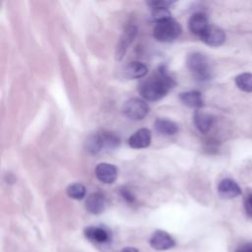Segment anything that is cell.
<instances>
[{"label": "cell", "instance_id": "cell-1", "mask_svg": "<svg viewBox=\"0 0 252 252\" xmlns=\"http://www.w3.org/2000/svg\"><path fill=\"white\" fill-rule=\"evenodd\" d=\"M174 79L161 66L158 71L139 85L140 94L147 100L155 101L162 98L174 87Z\"/></svg>", "mask_w": 252, "mask_h": 252}, {"label": "cell", "instance_id": "cell-2", "mask_svg": "<svg viewBox=\"0 0 252 252\" xmlns=\"http://www.w3.org/2000/svg\"><path fill=\"white\" fill-rule=\"evenodd\" d=\"M187 67L193 76L199 81H208L212 77V71L208 58L200 53L193 52L187 56Z\"/></svg>", "mask_w": 252, "mask_h": 252}, {"label": "cell", "instance_id": "cell-3", "mask_svg": "<svg viewBox=\"0 0 252 252\" xmlns=\"http://www.w3.org/2000/svg\"><path fill=\"white\" fill-rule=\"evenodd\" d=\"M181 27L172 18L156 23L154 28V37L160 42H171L181 34Z\"/></svg>", "mask_w": 252, "mask_h": 252}, {"label": "cell", "instance_id": "cell-4", "mask_svg": "<svg viewBox=\"0 0 252 252\" xmlns=\"http://www.w3.org/2000/svg\"><path fill=\"white\" fill-rule=\"evenodd\" d=\"M123 112L132 120H141L148 114L149 106L140 98H130L124 103Z\"/></svg>", "mask_w": 252, "mask_h": 252}, {"label": "cell", "instance_id": "cell-5", "mask_svg": "<svg viewBox=\"0 0 252 252\" xmlns=\"http://www.w3.org/2000/svg\"><path fill=\"white\" fill-rule=\"evenodd\" d=\"M200 38L207 45L217 47L221 45L224 42L225 33L220 28L210 25L207 28V30L202 33Z\"/></svg>", "mask_w": 252, "mask_h": 252}, {"label": "cell", "instance_id": "cell-6", "mask_svg": "<svg viewBox=\"0 0 252 252\" xmlns=\"http://www.w3.org/2000/svg\"><path fill=\"white\" fill-rule=\"evenodd\" d=\"M151 246L158 251L168 250L175 245V240L163 230H156L150 238Z\"/></svg>", "mask_w": 252, "mask_h": 252}, {"label": "cell", "instance_id": "cell-7", "mask_svg": "<svg viewBox=\"0 0 252 252\" xmlns=\"http://www.w3.org/2000/svg\"><path fill=\"white\" fill-rule=\"evenodd\" d=\"M95 176L96 178L106 184L113 183L117 178V168L110 163L107 162H101L98 163L95 167Z\"/></svg>", "mask_w": 252, "mask_h": 252}, {"label": "cell", "instance_id": "cell-8", "mask_svg": "<svg viewBox=\"0 0 252 252\" xmlns=\"http://www.w3.org/2000/svg\"><path fill=\"white\" fill-rule=\"evenodd\" d=\"M218 192L219 195L223 199H232L241 194V189L234 180L224 178L219 183Z\"/></svg>", "mask_w": 252, "mask_h": 252}, {"label": "cell", "instance_id": "cell-9", "mask_svg": "<svg viewBox=\"0 0 252 252\" xmlns=\"http://www.w3.org/2000/svg\"><path fill=\"white\" fill-rule=\"evenodd\" d=\"M86 238L94 243H106L110 240V231L103 226H88L84 230Z\"/></svg>", "mask_w": 252, "mask_h": 252}, {"label": "cell", "instance_id": "cell-10", "mask_svg": "<svg viewBox=\"0 0 252 252\" xmlns=\"http://www.w3.org/2000/svg\"><path fill=\"white\" fill-rule=\"evenodd\" d=\"M152 140L151 131L147 128H142L132 134L128 140V144L133 149H144L150 146Z\"/></svg>", "mask_w": 252, "mask_h": 252}, {"label": "cell", "instance_id": "cell-11", "mask_svg": "<svg viewBox=\"0 0 252 252\" xmlns=\"http://www.w3.org/2000/svg\"><path fill=\"white\" fill-rule=\"evenodd\" d=\"M106 205H107V202L104 195L98 192L92 193L91 195L88 196L86 200V209L91 214H94V215H98L102 213L105 210Z\"/></svg>", "mask_w": 252, "mask_h": 252}, {"label": "cell", "instance_id": "cell-12", "mask_svg": "<svg viewBox=\"0 0 252 252\" xmlns=\"http://www.w3.org/2000/svg\"><path fill=\"white\" fill-rule=\"evenodd\" d=\"M188 26L192 33L201 36L202 33L207 30V28L210 25H209L208 17L206 16V14L202 12H197L190 17Z\"/></svg>", "mask_w": 252, "mask_h": 252}, {"label": "cell", "instance_id": "cell-13", "mask_svg": "<svg viewBox=\"0 0 252 252\" xmlns=\"http://www.w3.org/2000/svg\"><path fill=\"white\" fill-rule=\"evenodd\" d=\"M193 119H194V124L196 128L203 134L208 133L214 123V117L211 114L207 112H203L199 109L195 111Z\"/></svg>", "mask_w": 252, "mask_h": 252}, {"label": "cell", "instance_id": "cell-14", "mask_svg": "<svg viewBox=\"0 0 252 252\" xmlns=\"http://www.w3.org/2000/svg\"><path fill=\"white\" fill-rule=\"evenodd\" d=\"M179 98L181 102L188 107L199 109L200 107L203 106L202 94L198 91H189V92L181 93L179 94Z\"/></svg>", "mask_w": 252, "mask_h": 252}, {"label": "cell", "instance_id": "cell-15", "mask_svg": "<svg viewBox=\"0 0 252 252\" xmlns=\"http://www.w3.org/2000/svg\"><path fill=\"white\" fill-rule=\"evenodd\" d=\"M148 73V68L145 64L141 62H130L124 69V75L126 78L133 80V79H140L144 78Z\"/></svg>", "mask_w": 252, "mask_h": 252}, {"label": "cell", "instance_id": "cell-16", "mask_svg": "<svg viewBox=\"0 0 252 252\" xmlns=\"http://www.w3.org/2000/svg\"><path fill=\"white\" fill-rule=\"evenodd\" d=\"M136 33H137V30L135 27L131 26L129 28L126 29V31L124 32L123 35L121 36L120 40H119V43L117 45V58L118 59H121L123 54L125 53V51L127 50L129 44L132 42V40L135 38L136 36Z\"/></svg>", "mask_w": 252, "mask_h": 252}, {"label": "cell", "instance_id": "cell-17", "mask_svg": "<svg viewBox=\"0 0 252 252\" xmlns=\"http://www.w3.org/2000/svg\"><path fill=\"white\" fill-rule=\"evenodd\" d=\"M155 129L159 134L166 135V136L175 135L178 132L177 124L165 118H158L155 121Z\"/></svg>", "mask_w": 252, "mask_h": 252}, {"label": "cell", "instance_id": "cell-18", "mask_svg": "<svg viewBox=\"0 0 252 252\" xmlns=\"http://www.w3.org/2000/svg\"><path fill=\"white\" fill-rule=\"evenodd\" d=\"M86 148L87 151L92 154H96L100 152L103 149V142L100 133L89 137V139L86 142Z\"/></svg>", "mask_w": 252, "mask_h": 252}, {"label": "cell", "instance_id": "cell-19", "mask_svg": "<svg viewBox=\"0 0 252 252\" xmlns=\"http://www.w3.org/2000/svg\"><path fill=\"white\" fill-rule=\"evenodd\" d=\"M235 84L241 91L252 93V73H242L236 76Z\"/></svg>", "mask_w": 252, "mask_h": 252}, {"label": "cell", "instance_id": "cell-20", "mask_svg": "<svg viewBox=\"0 0 252 252\" xmlns=\"http://www.w3.org/2000/svg\"><path fill=\"white\" fill-rule=\"evenodd\" d=\"M67 195L75 200H81L86 195V187L79 182L70 184L66 189Z\"/></svg>", "mask_w": 252, "mask_h": 252}, {"label": "cell", "instance_id": "cell-21", "mask_svg": "<svg viewBox=\"0 0 252 252\" xmlns=\"http://www.w3.org/2000/svg\"><path fill=\"white\" fill-rule=\"evenodd\" d=\"M152 17L156 23H158V22L170 19L171 14L168 11V8L155 7V8H152Z\"/></svg>", "mask_w": 252, "mask_h": 252}, {"label": "cell", "instance_id": "cell-22", "mask_svg": "<svg viewBox=\"0 0 252 252\" xmlns=\"http://www.w3.org/2000/svg\"><path fill=\"white\" fill-rule=\"evenodd\" d=\"M244 208L246 214L252 219V192L249 193L244 199Z\"/></svg>", "mask_w": 252, "mask_h": 252}, {"label": "cell", "instance_id": "cell-23", "mask_svg": "<svg viewBox=\"0 0 252 252\" xmlns=\"http://www.w3.org/2000/svg\"><path fill=\"white\" fill-rule=\"evenodd\" d=\"M171 4H172L171 1H151V2H148V5L151 8H155V7L168 8Z\"/></svg>", "mask_w": 252, "mask_h": 252}, {"label": "cell", "instance_id": "cell-24", "mask_svg": "<svg viewBox=\"0 0 252 252\" xmlns=\"http://www.w3.org/2000/svg\"><path fill=\"white\" fill-rule=\"evenodd\" d=\"M235 252H252V242H246L237 247Z\"/></svg>", "mask_w": 252, "mask_h": 252}, {"label": "cell", "instance_id": "cell-25", "mask_svg": "<svg viewBox=\"0 0 252 252\" xmlns=\"http://www.w3.org/2000/svg\"><path fill=\"white\" fill-rule=\"evenodd\" d=\"M122 196L124 197V199L128 202H133L134 201V196L127 190V189H123L122 190Z\"/></svg>", "mask_w": 252, "mask_h": 252}, {"label": "cell", "instance_id": "cell-26", "mask_svg": "<svg viewBox=\"0 0 252 252\" xmlns=\"http://www.w3.org/2000/svg\"><path fill=\"white\" fill-rule=\"evenodd\" d=\"M120 252H139V251L134 247H125Z\"/></svg>", "mask_w": 252, "mask_h": 252}]
</instances>
